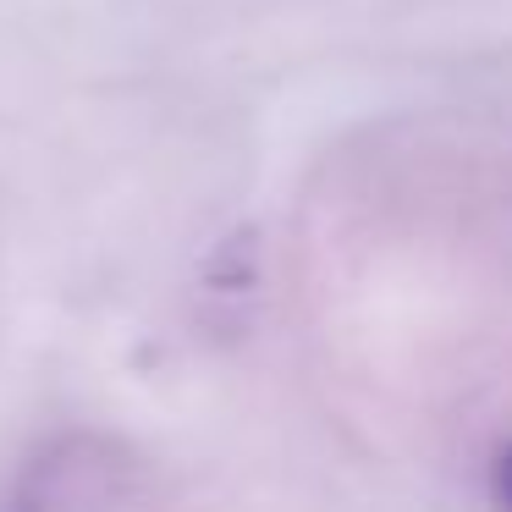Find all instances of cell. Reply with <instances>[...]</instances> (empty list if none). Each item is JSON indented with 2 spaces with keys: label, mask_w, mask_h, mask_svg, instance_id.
I'll use <instances>...</instances> for the list:
<instances>
[{
  "label": "cell",
  "mask_w": 512,
  "mask_h": 512,
  "mask_svg": "<svg viewBox=\"0 0 512 512\" xmlns=\"http://www.w3.org/2000/svg\"><path fill=\"white\" fill-rule=\"evenodd\" d=\"M496 501L512 512V441L501 446V457H496Z\"/></svg>",
  "instance_id": "cell-1"
}]
</instances>
